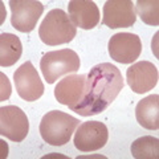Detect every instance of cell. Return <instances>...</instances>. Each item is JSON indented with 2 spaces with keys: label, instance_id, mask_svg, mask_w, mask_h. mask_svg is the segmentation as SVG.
I'll return each instance as SVG.
<instances>
[{
  "label": "cell",
  "instance_id": "cell-9",
  "mask_svg": "<svg viewBox=\"0 0 159 159\" xmlns=\"http://www.w3.org/2000/svg\"><path fill=\"white\" fill-rule=\"evenodd\" d=\"M109 54L119 64H133L141 56L142 43L134 33H116L109 40Z\"/></svg>",
  "mask_w": 159,
  "mask_h": 159
},
{
  "label": "cell",
  "instance_id": "cell-14",
  "mask_svg": "<svg viewBox=\"0 0 159 159\" xmlns=\"http://www.w3.org/2000/svg\"><path fill=\"white\" fill-rule=\"evenodd\" d=\"M137 122L147 130L159 129V96L151 94L137 103L135 107Z\"/></svg>",
  "mask_w": 159,
  "mask_h": 159
},
{
  "label": "cell",
  "instance_id": "cell-16",
  "mask_svg": "<svg viewBox=\"0 0 159 159\" xmlns=\"http://www.w3.org/2000/svg\"><path fill=\"white\" fill-rule=\"evenodd\" d=\"M131 154L137 159H158L159 139L151 135H145L131 143Z\"/></svg>",
  "mask_w": 159,
  "mask_h": 159
},
{
  "label": "cell",
  "instance_id": "cell-6",
  "mask_svg": "<svg viewBox=\"0 0 159 159\" xmlns=\"http://www.w3.org/2000/svg\"><path fill=\"white\" fill-rule=\"evenodd\" d=\"M107 139L109 130L105 123L99 121H88L78 125L73 143L77 150L90 152L102 148L107 143Z\"/></svg>",
  "mask_w": 159,
  "mask_h": 159
},
{
  "label": "cell",
  "instance_id": "cell-8",
  "mask_svg": "<svg viewBox=\"0 0 159 159\" xmlns=\"http://www.w3.org/2000/svg\"><path fill=\"white\" fill-rule=\"evenodd\" d=\"M13 81L17 94L27 102L37 101L44 94V84L31 61L24 62L16 69L13 73Z\"/></svg>",
  "mask_w": 159,
  "mask_h": 159
},
{
  "label": "cell",
  "instance_id": "cell-11",
  "mask_svg": "<svg viewBox=\"0 0 159 159\" xmlns=\"http://www.w3.org/2000/svg\"><path fill=\"white\" fill-rule=\"evenodd\" d=\"M135 21V7L130 0H107L103 6L102 23L109 28H129Z\"/></svg>",
  "mask_w": 159,
  "mask_h": 159
},
{
  "label": "cell",
  "instance_id": "cell-13",
  "mask_svg": "<svg viewBox=\"0 0 159 159\" xmlns=\"http://www.w3.org/2000/svg\"><path fill=\"white\" fill-rule=\"evenodd\" d=\"M68 11L74 27L93 29L99 23V9L90 0H72L68 4Z\"/></svg>",
  "mask_w": 159,
  "mask_h": 159
},
{
  "label": "cell",
  "instance_id": "cell-2",
  "mask_svg": "<svg viewBox=\"0 0 159 159\" xmlns=\"http://www.w3.org/2000/svg\"><path fill=\"white\" fill-rule=\"evenodd\" d=\"M77 29L69 19V15L60 8L49 11L39 27V36L44 44L57 47L68 44L76 37Z\"/></svg>",
  "mask_w": 159,
  "mask_h": 159
},
{
  "label": "cell",
  "instance_id": "cell-15",
  "mask_svg": "<svg viewBox=\"0 0 159 159\" xmlns=\"http://www.w3.org/2000/svg\"><path fill=\"white\" fill-rule=\"evenodd\" d=\"M23 53L20 39L12 33L0 34V65L3 68L15 65Z\"/></svg>",
  "mask_w": 159,
  "mask_h": 159
},
{
  "label": "cell",
  "instance_id": "cell-1",
  "mask_svg": "<svg viewBox=\"0 0 159 159\" xmlns=\"http://www.w3.org/2000/svg\"><path fill=\"white\" fill-rule=\"evenodd\" d=\"M123 78L119 69L110 62L93 66L88 73L85 97L77 106L70 109L81 117L101 114L111 105L123 89Z\"/></svg>",
  "mask_w": 159,
  "mask_h": 159
},
{
  "label": "cell",
  "instance_id": "cell-17",
  "mask_svg": "<svg viewBox=\"0 0 159 159\" xmlns=\"http://www.w3.org/2000/svg\"><path fill=\"white\" fill-rule=\"evenodd\" d=\"M145 24L157 27L159 24V2L158 0H138L137 12Z\"/></svg>",
  "mask_w": 159,
  "mask_h": 159
},
{
  "label": "cell",
  "instance_id": "cell-18",
  "mask_svg": "<svg viewBox=\"0 0 159 159\" xmlns=\"http://www.w3.org/2000/svg\"><path fill=\"white\" fill-rule=\"evenodd\" d=\"M0 78H2V96H0V99L4 101L11 96V85H9V81L4 73H0Z\"/></svg>",
  "mask_w": 159,
  "mask_h": 159
},
{
  "label": "cell",
  "instance_id": "cell-5",
  "mask_svg": "<svg viewBox=\"0 0 159 159\" xmlns=\"http://www.w3.org/2000/svg\"><path fill=\"white\" fill-rule=\"evenodd\" d=\"M11 24L23 33L32 32L44 12L43 3L37 0H11Z\"/></svg>",
  "mask_w": 159,
  "mask_h": 159
},
{
  "label": "cell",
  "instance_id": "cell-7",
  "mask_svg": "<svg viewBox=\"0 0 159 159\" xmlns=\"http://www.w3.org/2000/svg\"><path fill=\"white\" fill-rule=\"evenodd\" d=\"M29 131V121L21 109L8 105L0 107V134L12 142H23Z\"/></svg>",
  "mask_w": 159,
  "mask_h": 159
},
{
  "label": "cell",
  "instance_id": "cell-12",
  "mask_svg": "<svg viewBox=\"0 0 159 159\" xmlns=\"http://www.w3.org/2000/svg\"><path fill=\"white\" fill-rule=\"evenodd\" d=\"M126 81L134 93H147L158 84V69L150 61H138L127 68Z\"/></svg>",
  "mask_w": 159,
  "mask_h": 159
},
{
  "label": "cell",
  "instance_id": "cell-10",
  "mask_svg": "<svg viewBox=\"0 0 159 159\" xmlns=\"http://www.w3.org/2000/svg\"><path fill=\"white\" fill-rule=\"evenodd\" d=\"M86 74H69L64 77L54 88V97L57 102L73 109L85 97L86 93Z\"/></svg>",
  "mask_w": 159,
  "mask_h": 159
},
{
  "label": "cell",
  "instance_id": "cell-4",
  "mask_svg": "<svg viewBox=\"0 0 159 159\" xmlns=\"http://www.w3.org/2000/svg\"><path fill=\"white\" fill-rule=\"evenodd\" d=\"M81 66L78 54L72 49H60L48 52L40 61V69L48 84H54L58 78L78 72Z\"/></svg>",
  "mask_w": 159,
  "mask_h": 159
},
{
  "label": "cell",
  "instance_id": "cell-3",
  "mask_svg": "<svg viewBox=\"0 0 159 159\" xmlns=\"http://www.w3.org/2000/svg\"><path fill=\"white\" fill-rule=\"evenodd\" d=\"M80 121L77 118L64 111L52 110L41 118L39 130L41 138L51 146H64L70 141Z\"/></svg>",
  "mask_w": 159,
  "mask_h": 159
}]
</instances>
